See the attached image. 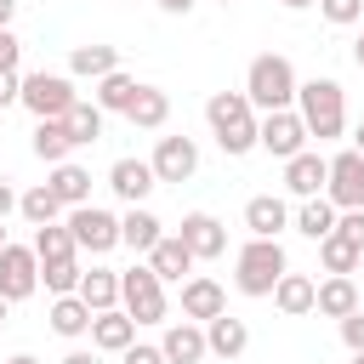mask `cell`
Masks as SVG:
<instances>
[{
  "mask_svg": "<svg viewBox=\"0 0 364 364\" xmlns=\"http://www.w3.org/2000/svg\"><path fill=\"white\" fill-rule=\"evenodd\" d=\"M279 6H290V11H301V6H318V0H279Z\"/></svg>",
  "mask_w": 364,
  "mask_h": 364,
  "instance_id": "cell-49",
  "label": "cell"
},
{
  "mask_svg": "<svg viewBox=\"0 0 364 364\" xmlns=\"http://www.w3.org/2000/svg\"><path fill=\"white\" fill-rule=\"evenodd\" d=\"M159 239H165V228H159V216H154V210L131 205V210L119 216V245H131V250H142V256H148Z\"/></svg>",
  "mask_w": 364,
  "mask_h": 364,
  "instance_id": "cell-20",
  "label": "cell"
},
{
  "mask_svg": "<svg viewBox=\"0 0 364 364\" xmlns=\"http://www.w3.org/2000/svg\"><path fill=\"white\" fill-rule=\"evenodd\" d=\"M51 193L74 210V205H91V171L85 165H74V159H63V165H51Z\"/></svg>",
  "mask_w": 364,
  "mask_h": 364,
  "instance_id": "cell-24",
  "label": "cell"
},
{
  "mask_svg": "<svg viewBox=\"0 0 364 364\" xmlns=\"http://www.w3.org/2000/svg\"><path fill=\"white\" fill-rule=\"evenodd\" d=\"M296 68H290V57H279V51H262V57H250V68H245V97L262 108V114H273V108H296Z\"/></svg>",
  "mask_w": 364,
  "mask_h": 364,
  "instance_id": "cell-2",
  "label": "cell"
},
{
  "mask_svg": "<svg viewBox=\"0 0 364 364\" xmlns=\"http://www.w3.org/2000/svg\"><path fill=\"white\" fill-rule=\"evenodd\" d=\"M336 222H341V210H336L324 193L301 199V210H296V233H307L313 245H318V239H330V233H336Z\"/></svg>",
  "mask_w": 364,
  "mask_h": 364,
  "instance_id": "cell-25",
  "label": "cell"
},
{
  "mask_svg": "<svg viewBox=\"0 0 364 364\" xmlns=\"http://www.w3.org/2000/svg\"><path fill=\"white\" fill-rule=\"evenodd\" d=\"M148 267H154L159 279H182V273L193 267V250H188V239H182V233H165V239L148 250Z\"/></svg>",
  "mask_w": 364,
  "mask_h": 364,
  "instance_id": "cell-26",
  "label": "cell"
},
{
  "mask_svg": "<svg viewBox=\"0 0 364 364\" xmlns=\"http://www.w3.org/2000/svg\"><path fill=\"white\" fill-rule=\"evenodd\" d=\"M34 256H40V262L80 256V245H74V228H68V222H46V228H34Z\"/></svg>",
  "mask_w": 364,
  "mask_h": 364,
  "instance_id": "cell-32",
  "label": "cell"
},
{
  "mask_svg": "<svg viewBox=\"0 0 364 364\" xmlns=\"http://www.w3.org/2000/svg\"><path fill=\"white\" fill-rule=\"evenodd\" d=\"M136 91H142V85H136L125 68H114V74L97 80V108H102V114H125V108L136 102Z\"/></svg>",
  "mask_w": 364,
  "mask_h": 364,
  "instance_id": "cell-31",
  "label": "cell"
},
{
  "mask_svg": "<svg viewBox=\"0 0 364 364\" xmlns=\"http://www.w3.org/2000/svg\"><path fill=\"white\" fill-rule=\"evenodd\" d=\"M6 364H40V358H28V353H17V358H6Z\"/></svg>",
  "mask_w": 364,
  "mask_h": 364,
  "instance_id": "cell-50",
  "label": "cell"
},
{
  "mask_svg": "<svg viewBox=\"0 0 364 364\" xmlns=\"http://www.w3.org/2000/svg\"><path fill=\"white\" fill-rule=\"evenodd\" d=\"M11 11H17V0H0V28H11Z\"/></svg>",
  "mask_w": 364,
  "mask_h": 364,
  "instance_id": "cell-46",
  "label": "cell"
},
{
  "mask_svg": "<svg viewBox=\"0 0 364 364\" xmlns=\"http://www.w3.org/2000/svg\"><path fill=\"white\" fill-rule=\"evenodd\" d=\"M63 119H68V131H74V148H85V142L102 136V108H97V102H74Z\"/></svg>",
  "mask_w": 364,
  "mask_h": 364,
  "instance_id": "cell-35",
  "label": "cell"
},
{
  "mask_svg": "<svg viewBox=\"0 0 364 364\" xmlns=\"http://www.w3.org/2000/svg\"><path fill=\"white\" fill-rule=\"evenodd\" d=\"M353 63H358V68H364V34H358V46H353Z\"/></svg>",
  "mask_w": 364,
  "mask_h": 364,
  "instance_id": "cell-47",
  "label": "cell"
},
{
  "mask_svg": "<svg viewBox=\"0 0 364 364\" xmlns=\"http://www.w3.org/2000/svg\"><path fill=\"white\" fill-rule=\"evenodd\" d=\"M296 114H301L307 136H318V142L347 131V97H341L336 80H301L296 85Z\"/></svg>",
  "mask_w": 364,
  "mask_h": 364,
  "instance_id": "cell-3",
  "label": "cell"
},
{
  "mask_svg": "<svg viewBox=\"0 0 364 364\" xmlns=\"http://www.w3.org/2000/svg\"><path fill=\"white\" fill-rule=\"evenodd\" d=\"M313 313H324V318H347V313H358V284H353L347 273H330V279L318 284Z\"/></svg>",
  "mask_w": 364,
  "mask_h": 364,
  "instance_id": "cell-22",
  "label": "cell"
},
{
  "mask_svg": "<svg viewBox=\"0 0 364 364\" xmlns=\"http://www.w3.org/2000/svg\"><path fill=\"white\" fill-rule=\"evenodd\" d=\"M318 256H324V273H353L364 250H358L353 239H341V233H330V239H318Z\"/></svg>",
  "mask_w": 364,
  "mask_h": 364,
  "instance_id": "cell-36",
  "label": "cell"
},
{
  "mask_svg": "<svg viewBox=\"0 0 364 364\" xmlns=\"http://www.w3.org/2000/svg\"><path fill=\"white\" fill-rule=\"evenodd\" d=\"M17 210V193H11V182H0V222Z\"/></svg>",
  "mask_w": 364,
  "mask_h": 364,
  "instance_id": "cell-44",
  "label": "cell"
},
{
  "mask_svg": "<svg viewBox=\"0 0 364 364\" xmlns=\"http://www.w3.org/2000/svg\"><path fill=\"white\" fill-rule=\"evenodd\" d=\"M216 313H228L222 284H216V279H182V318L205 324V318H216Z\"/></svg>",
  "mask_w": 364,
  "mask_h": 364,
  "instance_id": "cell-17",
  "label": "cell"
},
{
  "mask_svg": "<svg viewBox=\"0 0 364 364\" xmlns=\"http://www.w3.org/2000/svg\"><path fill=\"white\" fill-rule=\"evenodd\" d=\"M6 245H11V239H6V222H0V250H6Z\"/></svg>",
  "mask_w": 364,
  "mask_h": 364,
  "instance_id": "cell-51",
  "label": "cell"
},
{
  "mask_svg": "<svg viewBox=\"0 0 364 364\" xmlns=\"http://www.w3.org/2000/svg\"><path fill=\"white\" fill-rule=\"evenodd\" d=\"M108 188H114L125 205H142V199L159 188V176H154V159H114V165H108Z\"/></svg>",
  "mask_w": 364,
  "mask_h": 364,
  "instance_id": "cell-12",
  "label": "cell"
},
{
  "mask_svg": "<svg viewBox=\"0 0 364 364\" xmlns=\"http://www.w3.org/2000/svg\"><path fill=\"white\" fill-rule=\"evenodd\" d=\"M336 324H341V341H347L353 353H364V307L347 313V318H336Z\"/></svg>",
  "mask_w": 364,
  "mask_h": 364,
  "instance_id": "cell-38",
  "label": "cell"
},
{
  "mask_svg": "<svg viewBox=\"0 0 364 364\" xmlns=\"http://www.w3.org/2000/svg\"><path fill=\"white\" fill-rule=\"evenodd\" d=\"M245 228H250V239H279V233L290 228L284 199H279V193H256V199L245 205Z\"/></svg>",
  "mask_w": 364,
  "mask_h": 364,
  "instance_id": "cell-16",
  "label": "cell"
},
{
  "mask_svg": "<svg viewBox=\"0 0 364 364\" xmlns=\"http://www.w3.org/2000/svg\"><path fill=\"white\" fill-rule=\"evenodd\" d=\"M205 341H210V353H216V358H239V353L250 347V330H245V318L216 313V318H205Z\"/></svg>",
  "mask_w": 364,
  "mask_h": 364,
  "instance_id": "cell-19",
  "label": "cell"
},
{
  "mask_svg": "<svg viewBox=\"0 0 364 364\" xmlns=\"http://www.w3.org/2000/svg\"><path fill=\"white\" fill-rule=\"evenodd\" d=\"M6 307H11V301H6V296H0V324H6Z\"/></svg>",
  "mask_w": 364,
  "mask_h": 364,
  "instance_id": "cell-52",
  "label": "cell"
},
{
  "mask_svg": "<svg viewBox=\"0 0 364 364\" xmlns=\"http://www.w3.org/2000/svg\"><path fill=\"white\" fill-rule=\"evenodd\" d=\"M17 97H23V74H17V68H0V108L17 102Z\"/></svg>",
  "mask_w": 364,
  "mask_h": 364,
  "instance_id": "cell-41",
  "label": "cell"
},
{
  "mask_svg": "<svg viewBox=\"0 0 364 364\" xmlns=\"http://www.w3.org/2000/svg\"><path fill=\"white\" fill-rule=\"evenodd\" d=\"M205 119H210V136L222 142V154H250V148H262L256 142V102L245 97V91H216L210 102H205Z\"/></svg>",
  "mask_w": 364,
  "mask_h": 364,
  "instance_id": "cell-1",
  "label": "cell"
},
{
  "mask_svg": "<svg viewBox=\"0 0 364 364\" xmlns=\"http://www.w3.org/2000/svg\"><path fill=\"white\" fill-rule=\"evenodd\" d=\"M114 68H119V51H114V46H102V40H91V46H74V51H68V74L102 80V74H114Z\"/></svg>",
  "mask_w": 364,
  "mask_h": 364,
  "instance_id": "cell-27",
  "label": "cell"
},
{
  "mask_svg": "<svg viewBox=\"0 0 364 364\" xmlns=\"http://www.w3.org/2000/svg\"><path fill=\"white\" fill-rule=\"evenodd\" d=\"M290 273V256L279 239H245V250L233 256V284L239 296H273V284Z\"/></svg>",
  "mask_w": 364,
  "mask_h": 364,
  "instance_id": "cell-4",
  "label": "cell"
},
{
  "mask_svg": "<svg viewBox=\"0 0 364 364\" xmlns=\"http://www.w3.org/2000/svg\"><path fill=\"white\" fill-rule=\"evenodd\" d=\"M34 119H63L80 97H74V85H68V74H23V97H17Z\"/></svg>",
  "mask_w": 364,
  "mask_h": 364,
  "instance_id": "cell-6",
  "label": "cell"
},
{
  "mask_svg": "<svg viewBox=\"0 0 364 364\" xmlns=\"http://www.w3.org/2000/svg\"><path fill=\"white\" fill-rule=\"evenodd\" d=\"M40 290V256L34 245H6L0 250V296L6 301H28Z\"/></svg>",
  "mask_w": 364,
  "mask_h": 364,
  "instance_id": "cell-9",
  "label": "cell"
},
{
  "mask_svg": "<svg viewBox=\"0 0 364 364\" xmlns=\"http://www.w3.org/2000/svg\"><path fill=\"white\" fill-rule=\"evenodd\" d=\"M256 142H262L273 159H296V154L307 148V125H301V114H296V108H273V114H262Z\"/></svg>",
  "mask_w": 364,
  "mask_h": 364,
  "instance_id": "cell-7",
  "label": "cell"
},
{
  "mask_svg": "<svg viewBox=\"0 0 364 364\" xmlns=\"http://www.w3.org/2000/svg\"><path fill=\"white\" fill-rule=\"evenodd\" d=\"M353 364H364V353H353Z\"/></svg>",
  "mask_w": 364,
  "mask_h": 364,
  "instance_id": "cell-53",
  "label": "cell"
},
{
  "mask_svg": "<svg viewBox=\"0 0 364 364\" xmlns=\"http://www.w3.org/2000/svg\"><path fill=\"white\" fill-rule=\"evenodd\" d=\"M80 301H85L91 313L119 307V273H114V267H91V273L80 279Z\"/></svg>",
  "mask_w": 364,
  "mask_h": 364,
  "instance_id": "cell-29",
  "label": "cell"
},
{
  "mask_svg": "<svg viewBox=\"0 0 364 364\" xmlns=\"http://www.w3.org/2000/svg\"><path fill=\"white\" fill-rule=\"evenodd\" d=\"M119 364H171V358H165V347H142V341H131V347L119 353Z\"/></svg>",
  "mask_w": 364,
  "mask_h": 364,
  "instance_id": "cell-40",
  "label": "cell"
},
{
  "mask_svg": "<svg viewBox=\"0 0 364 364\" xmlns=\"http://www.w3.org/2000/svg\"><path fill=\"white\" fill-rule=\"evenodd\" d=\"M353 148H358V154H364V119H358V131H353Z\"/></svg>",
  "mask_w": 364,
  "mask_h": 364,
  "instance_id": "cell-48",
  "label": "cell"
},
{
  "mask_svg": "<svg viewBox=\"0 0 364 364\" xmlns=\"http://www.w3.org/2000/svg\"><path fill=\"white\" fill-rule=\"evenodd\" d=\"M131 341H136V318H131L125 307H108V313L91 318V347H97V353H125Z\"/></svg>",
  "mask_w": 364,
  "mask_h": 364,
  "instance_id": "cell-15",
  "label": "cell"
},
{
  "mask_svg": "<svg viewBox=\"0 0 364 364\" xmlns=\"http://www.w3.org/2000/svg\"><path fill=\"white\" fill-rule=\"evenodd\" d=\"M125 119H131L136 131H159V125L171 119V97H165L159 85H142V91H136V102L125 108Z\"/></svg>",
  "mask_w": 364,
  "mask_h": 364,
  "instance_id": "cell-28",
  "label": "cell"
},
{
  "mask_svg": "<svg viewBox=\"0 0 364 364\" xmlns=\"http://www.w3.org/2000/svg\"><path fill=\"white\" fill-rule=\"evenodd\" d=\"M17 57H23L17 34H11V28H0V68H17Z\"/></svg>",
  "mask_w": 364,
  "mask_h": 364,
  "instance_id": "cell-42",
  "label": "cell"
},
{
  "mask_svg": "<svg viewBox=\"0 0 364 364\" xmlns=\"http://www.w3.org/2000/svg\"><path fill=\"white\" fill-rule=\"evenodd\" d=\"M154 6H159V11H171V17H188L199 0H154Z\"/></svg>",
  "mask_w": 364,
  "mask_h": 364,
  "instance_id": "cell-43",
  "label": "cell"
},
{
  "mask_svg": "<svg viewBox=\"0 0 364 364\" xmlns=\"http://www.w3.org/2000/svg\"><path fill=\"white\" fill-rule=\"evenodd\" d=\"M17 210L34 222V228H46V222H57V210H63V199L51 193V182H34L28 193H17Z\"/></svg>",
  "mask_w": 364,
  "mask_h": 364,
  "instance_id": "cell-33",
  "label": "cell"
},
{
  "mask_svg": "<svg viewBox=\"0 0 364 364\" xmlns=\"http://www.w3.org/2000/svg\"><path fill=\"white\" fill-rule=\"evenodd\" d=\"M324 199H330L336 210H358V205H364V154H358V148H341V154L330 159Z\"/></svg>",
  "mask_w": 364,
  "mask_h": 364,
  "instance_id": "cell-10",
  "label": "cell"
},
{
  "mask_svg": "<svg viewBox=\"0 0 364 364\" xmlns=\"http://www.w3.org/2000/svg\"><path fill=\"white\" fill-rule=\"evenodd\" d=\"M182 239H188L193 262H216V256L228 250V233H222V222H216L210 210H188V216H182Z\"/></svg>",
  "mask_w": 364,
  "mask_h": 364,
  "instance_id": "cell-13",
  "label": "cell"
},
{
  "mask_svg": "<svg viewBox=\"0 0 364 364\" xmlns=\"http://www.w3.org/2000/svg\"><path fill=\"white\" fill-rule=\"evenodd\" d=\"M313 301H318V284H313L307 273H284V279L273 284V307H279V313H290V318L313 313Z\"/></svg>",
  "mask_w": 364,
  "mask_h": 364,
  "instance_id": "cell-21",
  "label": "cell"
},
{
  "mask_svg": "<svg viewBox=\"0 0 364 364\" xmlns=\"http://www.w3.org/2000/svg\"><path fill=\"white\" fill-rule=\"evenodd\" d=\"M324 182H330V159L324 154H296V159H284V188L296 193V199H313V193H324Z\"/></svg>",
  "mask_w": 364,
  "mask_h": 364,
  "instance_id": "cell-14",
  "label": "cell"
},
{
  "mask_svg": "<svg viewBox=\"0 0 364 364\" xmlns=\"http://www.w3.org/2000/svg\"><path fill=\"white\" fill-rule=\"evenodd\" d=\"M216 6H233V0H216Z\"/></svg>",
  "mask_w": 364,
  "mask_h": 364,
  "instance_id": "cell-54",
  "label": "cell"
},
{
  "mask_svg": "<svg viewBox=\"0 0 364 364\" xmlns=\"http://www.w3.org/2000/svg\"><path fill=\"white\" fill-rule=\"evenodd\" d=\"M318 11H324V23L347 28V23H358V17H364V0H318Z\"/></svg>",
  "mask_w": 364,
  "mask_h": 364,
  "instance_id": "cell-37",
  "label": "cell"
},
{
  "mask_svg": "<svg viewBox=\"0 0 364 364\" xmlns=\"http://www.w3.org/2000/svg\"><path fill=\"white\" fill-rule=\"evenodd\" d=\"M63 364H97V358H91L85 347H74V353H63Z\"/></svg>",
  "mask_w": 364,
  "mask_h": 364,
  "instance_id": "cell-45",
  "label": "cell"
},
{
  "mask_svg": "<svg viewBox=\"0 0 364 364\" xmlns=\"http://www.w3.org/2000/svg\"><path fill=\"white\" fill-rule=\"evenodd\" d=\"M159 347H165V358H171V364H199V358L210 353V341H205V324H193V318L171 324Z\"/></svg>",
  "mask_w": 364,
  "mask_h": 364,
  "instance_id": "cell-18",
  "label": "cell"
},
{
  "mask_svg": "<svg viewBox=\"0 0 364 364\" xmlns=\"http://www.w3.org/2000/svg\"><path fill=\"white\" fill-rule=\"evenodd\" d=\"M193 171H199L193 136H159V148H154V176H159V182H188Z\"/></svg>",
  "mask_w": 364,
  "mask_h": 364,
  "instance_id": "cell-11",
  "label": "cell"
},
{
  "mask_svg": "<svg viewBox=\"0 0 364 364\" xmlns=\"http://www.w3.org/2000/svg\"><path fill=\"white\" fill-rule=\"evenodd\" d=\"M68 228H74V245L91 250V256H102V250L119 245V216L102 210V205H74L68 210Z\"/></svg>",
  "mask_w": 364,
  "mask_h": 364,
  "instance_id": "cell-8",
  "label": "cell"
},
{
  "mask_svg": "<svg viewBox=\"0 0 364 364\" xmlns=\"http://www.w3.org/2000/svg\"><path fill=\"white\" fill-rule=\"evenodd\" d=\"M91 318H97V313L80 301V290L51 301V330H57V336H68V341H74V336H91Z\"/></svg>",
  "mask_w": 364,
  "mask_h": 364,
  "instance_id": "cell-30",
  "label": "cell"
},
{
  "mask_svg": "<svg viewBox=\"0 0 364 364\" xmlns=\"http://www.w3.org/2000/svg\"><path fill=\"white\" fill-rule=\"evenodd\" d=\"M34 154H40L46 165H63V159L74 154V131H68V119H34Z\"/></svg>",
  "mask_w": 364,
  "mask_h": 364,
  "instance_id": "cell-23",
  "label": "cell"
},
{
  "mask_svg": "<svg viewBox=\"0 0 364 364\" xmlns=\"http://www.w3.org/2000/svg\"><path fill=\"white\" fill-rule=\"evenodd\" d=\"M336 233H341V239H353V245L364 250V205H358V210H341V222H336Z\"/></svg>",
  "mask_w": 364,
  "mask_h": 364,
  "instance_id": "cell-39",
  "label": "cell"
},
{
  "mask_svg": "<svg viewBox=\"0 0 364 364\" xmlns=\"http://www.w3.org/2000/svg\"><path fill=\"white\" fill-rule=\"evenodd\" d=\"M40 279H46L51 296H74L80 279H85V267H80V256H63V262H40Z\"/></svg>",
  "mask_w": 364,
  "mask_h": 364,
  "instance_id": "cell-34",
  "label": "cell"
},
{
  "mask_svg": "<svg viewBox=\"0 0 364 364\" xmlns=\"http://www.w3.org/2000/svg\"><path fill=\"white\" fill-rule=\"evenodd\" d=\"M119 307L136 324H165V279L154 267H131L119 273Z\"/></svg>",
  "mask_w": 364,
  "mask_h": 364,
  "instance_id": "cell-5",
  "label": "cell"
}]
</instances>
